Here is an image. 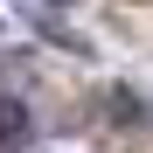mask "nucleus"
<instances>
[{
  "label": "nucleus",
  "mask_w": 153,
  "mask_h": 153,
  "mask_svg": "<svg viewBox=\"0 0 153 153\" xmlns=\"http://www.w3.org/2000/svg\"><path fill=\"white\" fill-rule=\"evenodd\" d=\"M28 139H35V118H28V105L0 97V146H28Z\"/></svg>",
  "instance_id": "nucleus-1"
}]
</instances>
